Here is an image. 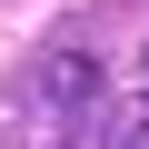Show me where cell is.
<instances>
[{"label": "cell", "instance_id": "7a4b0ae2", "mask_svg": "<svg viewBox=\"0 0 149 149\" xmlns=\"http://www.w3.org/2000/svg\"><path fill=\"white\" fill-rule=\"evenodd\" d=\"M139 90H149V50H139Z\"/></svg>", "mask_w": 149, "mask_h": 149}, {"label": "cell", "instance_id": "6da1fadb", "mask_svg": "<svg viewBox=\"0 0 149 149\" xmlns=\"http://www.w3.org/2000/svg\"><path fill=\"white\" fill-rule=\"evenodd\" d=\"M100 90H109V80H100V50H90L80 30H60V40L30 60V90H20V100H30L40 119H60V129H90V119H100Z\"/></svg>", "mask_w": 149, "mask_h": 149}]
</instances>
